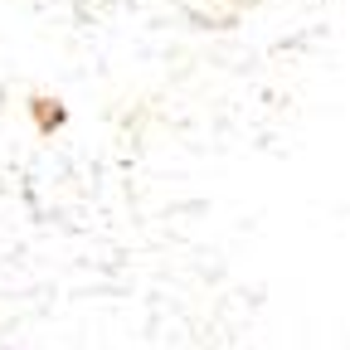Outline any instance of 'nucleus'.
<instances>
[{
	"label": "nucleus",
	"mask_w": 350,
	"mask_h": 350,
	"mask_svg": "<svg viewBox=\"0 0 350 350\" xmlns=\"http://www.w3.org/2000/svg\"><path fill=\"white\" fill-rule=\"evenodd\" d=\"M25 112L34 117V131H39V137H49L54 126H64V103H59V98H49V93H29Z\"/></svg>",
	"instance_id": "1"
}]
</instances>
